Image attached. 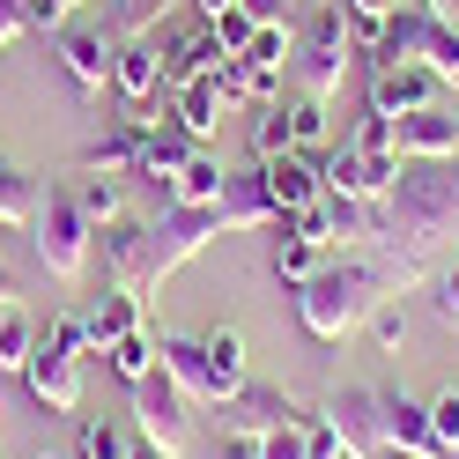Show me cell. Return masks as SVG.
<instances>
[{
    "mask_svg": "<svg viewBox=\"0 0 459 459\" xmlns=\"http://www.w3.org/2000/svg\"><path fill=\"white\" fill-rule=\"evenodd\" d=\"M126 452H134V445H126L119 422H104V415L82 422V452H74V459H126Z\"/></svg>",
    "mask_w": 459,
    "mask_h": 459,
    "instance_id": "37",
    "label": "cell"
},
{
    "mask_svg": "<svg viewBox=\"0 0 459 459\" xmlns=\"http://www.w3.org/2000/svg\"><path fill=\"white\" fill-rule=\"evenodd\" d=\"M186 408H193V400L170 385V370H163V363L134 385V422H141V437L163 445L170 459H186V445H193V415H186Z\"/></svg>",
    "mask_w": 459,
    "mask_h": 459,
    "instance_id": "6",
    "label": "cell"
},
{
    "mask_svg": "<svg viewBox=\"0 0 459 459\" xmlns=\"http://www.w3.org/2000/svg\"><path fill=\"white\" fill-rule=\"evenodd\" d=\"M445 97V82L415 67V60H400V67H370V111H385V119H408V111L422 104H437Z\"/></svg>",
    "mask_w": 459,
    "mask_h": 459,
    "instance_id": "15",
    "label": "cell"
},
{
    "mask_svg": "<svg viewBox=\"0 0 459 459\" xmlns=\"http://www.w3.org/2000/svg\"><path fill=\"white\" fill-rule=\"evenodd\" d=\"M363 333H370V349H378V356H400V341H408V311H400V304H378Z\"/></svg>",
    "mask_w": 459,
    "mask_h": 459,
    "instance_id": "40",
    "label": "cell"
},
{
    "mask_svg": "<svg viewBox=\"0 0 459 459\" xmlns=\"http://www.w3.org/2000/svg\"><path fill=\"white\" fill-rule=\"evenodd\" d=\"M104 363H111V370H119V378H126V385H141V378H149V370L163 363V356H156V333H149V326H141V333H126V341H111V349H104Z\"/></svg>",
    "mask_w": 459,
    "mask_h": 459,
    "instance_id": "31",
    "label": "cell"
},
{
    "mask_svg": "<svg viewBox=\"0 0 459 459\" xmlns=\"http://www.w3.org/2000/svg\"><path fill=\"white\" fill-rule=\"evenodd\" d=\"M111 60H119V38L90 30V22H67V30H60V67H67V82L82 97H104L111 90Z\"/></svg>",
    "mask_w": 459,
    "mask_h": 459,
    "instance_id": "11",
    "label": "cell"
},
{
    "mask_svg": "<svg viewBox=\"0 0 459 459\" xmlns=\"http://www.w3.org/2000/svg\"><path fill=\"white\" fill-rule=\"evenodd\" d=\"M281 111H290V134H297V149H319V141H326V104L319 97H281Z\"/></svg>",
    "mask_w": 459,
    "mask_h": 459,
    "instance_id": "34",
    "label": "cell"
},
{
    "mask_svg": "<svg viewBox=\"0 0 459 459\" xmlns=\"http://www.w3.org/2000/svg\"><path fill=\"white\" fill-rule=\"evenodd\" d=\"M422 67L445 82V90H459V22L445 15H429V30H422Z\"/></svg>",
    "mask_w": 459,
    "mask_h": 459,
    "instance_id": "29",
    "label": "cell"
},
{
    "mask_svg": "<svg viewBox=\"0 0 459 459\" xmlns=\"http://www.w3.org/2000/svg\"><path fill=\"white\" fill-rule=\"evenodd\" d=\"M126 459H170V452H163V445H149V437H141V445H134Z\"/></svg>",
    "mask_w": 459,
    "mask_h": 459,
    "instance_id": "52",
    "label": "cell"
},
{
    "mask_svg": "<svg viewBox=\"0 0 459 459\" xmlns=\"http://www.w3.org/2000/svg\"><path fill=\"white\" fill-rule=\"evenodd\" d=\"M452 238H459V156L400 163V186L385 200V245H400V252H415V260L437 267Z\"/></svg>",
    "mask_w": 459,
    "mask_h": 459,
    "instance_id": "2",
    "label": "cell"
},
{
    "mask_svg": "<svg viewBox=\"0 0 459 459\" xmlns=\"http://www.w3.org/2000/svg\"><path fill=\"white\" fill-rule=\"evenodd\" d=\"M38 319H30V311H22V304H8V311H0V378H22V370H30V356H38Z\"/></svg>",
    "mask_w": 459,
    "mask_h": 459,
    "instance_id": "25",
    "label": "cell"
},
{
    "mask_svg": "<svg viewBox=\"0 0 459 459\" xmlns=\"http://www.w3.org/2000/svg\"><path fill=\"white\" fill-rule=\"evenodd\" d=\"M429 297H437V319L459 326V260H437V267H429Z\"/></svg>",
    "mask_w": 459,
    "mask_h": 459,
    "instance_id": "42",
    "label": "cell"
},
{
    "mask_svg": "<svg viewBox=\"0 0 459 459\" xmlns=\"http://www.w3.org/2000/svg\"><path fill=\"white\" fill-rule=\"evenodd\" d=\"M222 459H260V437H245V429H222Z\"/></svg>",
    "mask_w": 459,
    "mask_h": 459,
    "instance_id": "49",
    "label": "cell"
},
{
    "mask_svg": "<svg viewBox=\"0 0 459 459\" xmlns=\"http://www.w3.org/2000/svg\"><path fill=\"white\" fill-rule=\"evenodd\" d=\"M297 30H304V22H267V30H252V45H245V67L281 74V67L297 60Z\"/></svg>",
    "mask_w": 459,
    "mask_h": 459,
    "instance_id": "28",
    "label": "cell"
},
{
    "mask_svg": "<svg viewBox=\"0 0 459 459\" xmlns=\"http://www.w3.org/2000/svg\"><path fill=\"white\" fill-rule=\"evenodd\" d=\"M193 149H200V141H193V134H186V126L163 111V119H156L149 134H141V170H134V178H156V186H170V178H178V170L193 163Z\"/></svg>",
    "mask_w": 459,
    "mask_h": 459,
    "instance_id": "19",
    "label": "cell"
},
{
    "mask_svg": "<svg viewBox=\"0 0 459 459\" xmlns=\"http://www.w3.org/2000/svg\"><path fill=\"white\" fill-rule=\"evenodd\" d=\"M393 141H400V163H445V156H459V111L437 97V104L408 111V119H393Z\"/></svg>",
    "mask_w": 459,
    "mask_h": 459,
    "instance_id": "10",
    "label": "cell"
},
{
    "mask_svg": "<svg viewBox=\"0 0 459 459\" xmlns=\"http://www.w3.org/2000/svg\"><path fill=\"white\" fill-rule=\"evenodd\" d=\"M0 222H38V178L0 156Z\"/></svg>",
    "mask_w": 459,
    "mask_h": 459,
    "instance_id": "30",
    "label": "cell"
},
{
    "mask_svg": "<svg viewBox=\"0 0 459 459\" xmlns=\"http://www.w3.org/2000/svg\"><path fill=\"white\" fill-rule=\"evenodd\" d=\"M245 15L260 22V30H267V22H297V15H290V0H245Z\"/></svg>",
    "mask_w": 459,
    "mask_h": 459,
    "instance_id": "48",
    "label": "cell"
},
{
    "mask_svg": "<svg viewBox=\"0 0 459 459\" xmlns=\"http://www.w3.org/2000/svg\"><path fill=\"white\" fill-rule=\"evenodd\" d=\"M111 90H119V104H126V126H156V97H170L163 90V67H156V45H119V60H111Z\"/></svg>",
    "mask_w": 459,
    "mask_h": 459,
    "instance_id": "7",
    "label": "cell"
},
{
    "mask_svg": "<svg viewBox=\"0 0 459 459\" xmlns=\"http://www.w3.org/2000/svg\"><path fill=\"white\" fill-rule=\"evenodd\" d=\"M222 186H230V170H222V156H208V149H193V163H186L178 178L163 186V200H170V208H215V200H222Z\"/></svg>",
    "mask_w": 459,
    "mask_h": 459,
    "instance_id": "23",
    "label": "cell"
},
{
    "mask_svg": "<svg viewBox=\"0 0 459 459\" xmlns=\"http://www.w3.org/2000/svg\"><path fill=\"white\" fill-rule=\"evenodd\" d=\"M156 15H170V0H119V38H149Z\"/></svg>",
    "mask_w": 459,
    "mask_h": 459,
    "instance_id": "44",
    "label": "cell"
},
{
    "mask_svg": "<svg viewBox=\"0 0 459 459\" xmlns=\"http://www.w3.org/2000/svg\"><path fill=\"white\" fill-rule=\"evenodd\" d=\"M319 178H326V193H349V200H393V186H400V156L333 149V156H319Z\"/></svg>",
    "mask_w": 459,
    "mask_h": 459,
    "instance_id": "8",
    "label": "cell"
},
{
    "mask_svg": "<svg viewBox=\"0 0 459 459\" xmlns=\"http://www.w3.org/2000/svg\"><path fill=\"white\" fill-rule=\"evenodd\" d=\"M319 415L341 429L349 459H378V385H341L319 400Z\"/></svg>",
    "mask_w": 459,
    "mask_h": 459,
    "instance_id": "12",
    "label": "cell"
},
{
    "mask_svg": "<svg viewBox=\"0 0 459 459\" xmlns=\"http://www.w3.org/2000/svg\"><path fill=\"white\" fill-rule=\"evenodd\" d=\"M222 238V200L215 208H170L163 200V215L149 222V252H141V297L163 290V274H178L186 260H200Z\"/></svg>",
    "mask_w": 459,
    "mask_h": 459,
    "instance_id": "5",
    "label": "cell"
},
{
    "mask_svg": "<svg viewBox=\"0 0 459 459\" xmlns=\"http://www.w3.org/2000/svg\"><path fill=\"white\" fill-rule=\"evenodd\" d=\"M15 297H22V281H15V267H8V260H0V311H8Z\"/></svg>",
    "mask_w": 459,
    "mask_h": 459,
    "instance_id": "50",
    "label": "cell"
},
{
    "mask_svg": "<svg viewBox=\"0 0 459 459\" xmlns=\"http://www.w3.org/2000/svg\"><path fill=\"white\" fill-rule=\"evenodd\" d=\"M156 356H163L170 385H178L186 400H208V408H222V393H215V363H208V341H200V333H163V341H156Z\"/></svg>",
    "mask_w": 459,
    "mask_h": 459,
    "instance_id": "17",
    "label": "cell"
},
{
    "mask_svg": "<svg viewBox=\"0 0 459 459\" xmlns=\"http://www.w3.org/2000/svg\"><path fill=\"white\" fill-rule=\"evenodd\" d=\"M230 111H238V97H230V82H222V74H193L186 90H170V119H178L193 141H215Z\"/></svg>",
    "mask_w": 459,
    "mask_h": 459,
    "instance_id": "16",
    "label": "cell"
},
{
    "mask_svg": "<svg viewBox=\"0 0 459 459\" xmlns=\"http://www.w3.org/2000/svg\"><path fill=\"white\" fill-rule=\"evenodd\" d=\"M260 178H267V200H274V215H304L311 200H326V178H319V156H311V149L267 156V163H260Z\"/></svg>",
    "mask_w": 459,
    "mask_h": 459,
    "instance_id": "13",
    "label": "cell"
},
{
    "mask_svg": "<svg viewBox=\"0 0 459 459\" xmlns=\"http://www.w3.org/2000/svg\"><path fill=\"white\" fill-rule=\"evenodd\" d=\"M74 8H82V0H74Z\"/></svg>",
    "mask_w": 459,
    "mask_h": 459,
    "instance_id": "55",
    "label": "cell"
},
{
    "mask_svg": "<svg viewBox=\"0 0 459 459\" xmlns=\"http://www.w3.org/2000/svg\"><path fill=\"white\" fill-rule=\"evenodd\" d=\"M22 385L38 393V408H52V415H74L82 408V356L74 349H60V341H38V356H30V370H22Z\"/></svg>",
    "mask_w": 459,
    "mask_h": 459,
    "instance_id": "9",
    "label": "cell"
},
{
    "mask_svg": "<svg viewBox=\"0 0 459 459\" xmlns=\"http://www.w3.org/2000/svg\"><path fill=\"white\" fill-rule=\"evenodd\" d=\"M193 8H200V22H215L222 8H238V0H193Z\"/></svg>",
    "mask_w": 459,
    "mask_h": 459,
    "instance_id": "51",
    "label": "cell"
},
{
    "mask_svg": "<svg viewBox=\"0 0 459 459\" xmlns=\"http://www.w3.org/2000/svg\"><path fill=\"white\" fill-rule=\"evenodd\" d=\"M208 30H215V45L230 52V60H245V45H252V30H260V22H252V15H245V0H238V8H222Z\"/></svg>",
    "mask_w": 459,
    "mask_h": 459,
    "instance_id": "39",
    "label": "cell"
},
{
    "mask_svg": "<svg viewBox=\"0 0 459 459\" xmlns=\"http://www.w3.org/2000/svg\"><path fill=\"white\" fill-rule=\"evenodd\" d=\"M22 30H30V15H22V0H0V45H15Z\"/></svg>",
    "mask_w": 459,
    "mask_h": 459,
    "instance_id": "47",
    "label": "cell"
},
{
    "mask_svg": "<svg viewBox=\"0 0 459 459\" xmlns=\"http://www.w3.org/2000/svg\"><path fill=\"white\" fill-rule=\"evenodd\" d=\"M141 304H149V297L126 290V281H111V290L90 304V319H97V333H104V349H111V341H126V333H141Z\"/></svg>",
    "mask_w": 459,
    "mask_h": 459,
    "instance_id": "26",
    "label": "cell"
},
{
    "mask_svg": "<svg viewBox=\"0 0 459 459\" xmlns=\"http://www.w3.org/2000/svg\"><path fill=\"white\" fill-rule=\"evenodd\" d=\"M38 459H67V452H38Z\"/></svg>",
    "mask_w": 459,
    "mask_h": 459,
    "instance_id": "54",
    "label": "cell"
},
{
    "mask_svg": "<svg viewBox=\"0 0 459 459\" xmlns=\"http://www.w3.org/2000/svg\"><path fill=\"white\" fill-rule=\"evenodd\" d=\"M341 8H349V30H356V45H378L400 0H341Z\"/></svg>",
    "mask_w": 459,
    "mask_h": 459,
    "instance_id": "38",
    "label": "cell"
},
{
    "mask_svg": "<svg viewBox=\"0 0 459 459\" xmlns=\"http://www.w3.org/2000/svg\"><path fill=\"white\" fill-rule=\"evenodd\" d=\"M393 459H422V452H393Z\"/></svg>",
    "mask_w": 459,
    "mask_h": 459,
    "instance_id": "53",
    "label": "cell"
},
{
    "mask_svg": "<svg viewBox=\"0 0 459 459\" xmlns=\"http://www.w3.org/2000/svg\"><path fill=\"white\" fill-rule=\"evenodd\" d=\"M208 341V363H215V393L222 400H238L252 385V349H245V333L238 326H215V333H200Z\"/></svg>",
    "mask_w": 459,
    "mask_h": 459,
    "instance_id": "24",
    "label": "cell"
},
{
    "mask_svg": "<svg viewBox=\"0 0 459 459\" xmlns=\"http://www.w3.org/2000/svg\"><path fill=\"white\" fill-rule=\"evenodd\" d=\"M260 459H304V422L274 429V437H260Z\"/></svg>",
    "mask_w": 459,
    "mask_h": 459,
    "instance_id": "46",
    "label": "cell"
},
{
    "mask_svg": "<svg viewBox=\"0 0 459 459\" xmlns=\"http://www.w3.org/2000/svg\"><path fill=\"white\" fill-rule=\"evenodd\" d=\"M30 245H38V260H45V274L52 281H74L90 274V252H97V222L82 215V200H74V186H52L45 200H38V222H30Z\"/></svg>",
    "mask_w": 459,
    "mask_h": 459,
    "instance_id": "3",
    "label": "cell"
},
{
    "mask_svg": "<svg viewBox=\"0 0 459 459\" xmlns=\"http://www.w3.org/2000/svg\"><path fill=\"white\" fill-rule=\"evenodd\" d=\"M222 429H245V437H274V429H290V422H304L297 408H290V393L281 385H245L238 400H222Z\"/></svg>",
    "mask_w": 459,
    "mask_h": 459,
    "instance_id": "18",
    "label": "cell"
},
{
    "mask_svg": "<svg viewBox=\"0 0 459 459\" xmlns=\"http://www.w3.org/2000/svg\"><path fill=\"white\" fill-rule=\"evenodd\" d=\"M378 452H422L437 459V437H429V400H408L378 385Z\"/></svg>",
    "mask_w": 459,
    "mask_h": 459,
    "instance_id": "14",
    "label": "cell"
},
{
    "mask_svg": "<svg viewBox=\"0 0 459 459\" xmlns=\"http://www.w3.org/2000/svg\"><path fill=\"white\" fill-rule=\"evenodd\" d=\"M97 252H104V274L126 281V290H141V252H149V222H104L97 230Z\"/></svg>",
    "mask_w": 459,
    "mask_h": 459,
    "instance_id": "22",
    "label": "cell"
},
{
    "mask_svg": "<svg viewBox=\"0 0 459 459\" xmlns=\"http://www.w3.org/2000/svg\"><path fill=\"white\" fill-rule=\"evenodd\" d=\"M422 281H429V260H415V252H400V245L333 252V260L297 290V326L311 341H326V349H341L349 333L370 326L378 304H400L408 290H422Z\"/></svg>",
    "mask_w": 459,
    "mask_h": 459,
    "instance_id": "1",
    "label": "cell"
},
{
    "mask_svg": "<svg viewBox=\"0 0 459 459\" xmlns=\"http://www.w3.org/2000/svg\"><path fill=\"white\" fill-rule=\"evenodd\" d=\"M349 60H356V30H349V8L341 0H326V8L304 15L297 30V90L333 104V90L349 82Z\"/></svg>",
    "mask_w": 459,
    "mask_h": 459,
    "instance_id": "4",
    "label": "cell"
},
{
    "mask_svg": "<svg viewBox=\"0 0 459 459\" xmlns=\"http://www.w3.org/2000/svg\"><path fill=\"white\" fill-rule=\"evenodd\" d=\"M267 222H281V215H274V200H267L260 163L230 170V186H222V230H267Z\"/></svg>",
    "mask_w": 459,
    "mask_h": 459,
    "instance_id": "20",
    "label": "cell"
},
{
    "mask_svg": "<svg viewBox=\"0 0 459 459\" xmlns=\"http://www.w3.org/2000/svg\"><path fill=\"white\" fill-rule=\"evenodd\" d=\"M52 341L74 349V356H104V333H97L90 311H60V319H52Z\"/></svg>",
    "mask_w": 459,
    "mask_h": 459,
    "instance_id": "36",
    "label": "cell"
},
{
    "mask_svg": "<svg viewBox=\"0 0 459 459\" xmlns=\"http://www.w3.org/2000/svg\"><path fill=\"white\" fill-rule=\"evenodd\" d=\"M22 15H30V30H52V38H60L67 15H74V0H22Z\"/></svg>",
    "mask_w": 459,
    "mask_h": 459,
    "instance_id": "45",
    "label": "cell"
},
{
    "mask_svg": "<svg viewBox=\"0 0 459 459\" xmlns=\"http://www.w3.org/2000/svg\"><path fill=\"white\" fill-rule=\"evenodd\" d=\"M297 149V134H290V111H281V104H260V111H252V156H290Z\"/></svg>",
    "mask_w": 459,
    "mask_h": 459,
    "instance_id": "33",
    "label": "cell"
},
{
    "mask_svg": "<svg viewBox=\"0 0 459 459\" xmlns=\"http://www.w3.org/2000/svg\"><path fill=\"white\" fill-rule=\"evenodd\" d=\"M74 200H82V215L104 230V222L126 215V178H74Z\"/></svg>",
    "mask_w": 459,
    "mask_h": 459,
    "instance_id": "32",
    "label": "cell"
},
{
    "mask_svg": "<svg viewBox=\"0 0 459 459\" xmlns=\"http://www.w3.org/2000/svg\"><path fill=\"white\" fill-rule=\"evenodd\" d=\"M349 149H363V156H400V141H393V119H385V111H363Z\"/></svg>",
    "mask_w": 459,
    "mask_h": 459,
    "instance_id": "41",
    "label": "cell"
},
{
    "mask_svg": "<svg viewBox=\"0 0 459 459\" xmlns=\"http://www.w3.org/2000/svg\"><path fill=\"white\" fill-rule=\"evenodd\" d=\"M333 260V245H319V238H297V230H281V245H274V274L290 281V290H304L311 274H319Z\"/></svg>",
    "mask_w": 459,
    "mask_h": 459,
    "instance_id": "27",
    "label": "cell"
},
{
    "mask_svg": "<svg viewBox=\"0 0 459 459\" xmlns=\"http://www.w3.org/2000/svg\"><path fill=\"white\" fill-rule=\"evenodd\" d=\"M304 459H349V445L326 415H304Z\"/></svg>",
    "mask_w": 459,
    "mask_h": 459,
    "instance_id": "43",
    "label": "cell"
},
{
    "mask_svg": "<svg viewBox=\"0 0 459 459\" xmlns=\"http://www.w3.org/2000/svg\"><path fill=\"white\" fill-rule=\"evenodd\" d=\"M429 437H437V459H459V385L429 400Z\"/></svg>",
    "mask_w": 459,
    "mask_h": 459,
    "instance_id": "35",
    "label": "cell"
},
{
    "mask_svg": "<svg viewBox=\"0 0 459 459\" xmlns=\"http://www.w3.org/2000/svg\"><path fill=\"white\" fill-rule=\"evenodd\" d=\"M141 134L149 126H111V134H97L90 149H82V178H134L141 170Z\"/></svg>",
    "mask_w": 459,
    "mask_h": 459,
    "instance_id": "21",
    "label": "cell"
}]
</instances>
